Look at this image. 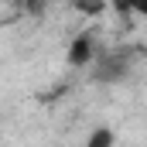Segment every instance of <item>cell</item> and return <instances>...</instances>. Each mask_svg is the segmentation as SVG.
<instances>
[{
  "mask_svg": "<svg viewBox=\"0 0 147 147\" xmlns=\"http://www.w3.org/2000/svg\"><path fill=\"white\" fill-rule=\"evenodd\" d=\"M89 65H92V79H96V82L113 86V82H120V79L130 75V55H127V51H106V55L92 58Z\"/></svg>",
  "mask_w": 147,
  "mask_h": 147,
  "instance_id": "6da1fadb",
  "label": "cell"
},
{
  "mask_svg": "<svg viewBox=\"0 0 147 147\" xmlns=\"http://www.w3.org/2000/svg\"><path fill=\"white\" fill-rule=\"evenodd\" d=\"M69 62H72V65H89V62H92V38H89V34H82V38L72 41Z\"/></svg>",
  "mask_w": 147,
  "mask_h": 147,
  "instance_id": "7a4b0ae2",
  "label": "cell"
},
{
  "mask_svg": "<svg viewBox=\"0 0 147 147\" xmlns=\"http://www.w3.org/2000/svg\"><path fill=\"white\" fill-rule=\"evenodd\" d=\"M86 147H113V130L110 127H96V130L89 134V144Z\"/></svg>",
  "mask_w": 147,
  "mask_h": 147,
  "instance_id": "3957f363",
  "label": "cell"
},
{
  "mask_svg": "<svg viewBox=\"0 0 147 147\" xmlns=\"http://www.w3.org/2000/svg\"><path fill=\"white\" fill-rule=\"evenodd\" d=\"M17 10H24V14H41L45 7H48V0H10Z\"/></svg>",
  "mask_w": 147,
  "mask_h": 147,
  "instance_id": "277c9868",
  "label": "cell"
},
{
  "mask_svg": "<svg viewBox=\"0 0 147 147\" xmlns=\"http://www.w3.org/2000/svg\"><path fill=\"white\" fill-rule=\"evenodd\" d=\"M116 7H123V10H130V14L147 21V0H116Z\"/></svg>",
  "mask_w": 147,
  "mask_h": 147,
  "instance_id": "5b68a950",
  "label": "cell"
}]
</instances>
